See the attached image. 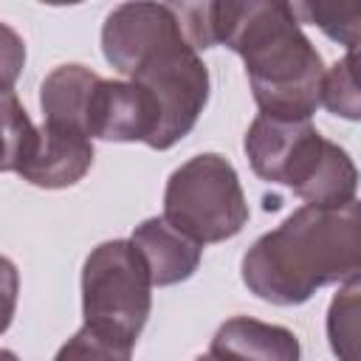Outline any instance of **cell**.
<instances>
[{
    "instance_id": "6da1fadb",
    "label": "cell",
    "mask_w": 361,
    "mask_h": 361,
    "mask_svg": "<svg viewBox=\"0 0 361 361\" xmlns=\"http://www.w3.org/2000/svg\"><path fill=\"white\" fill-rule=\"evenodd\" d=\"M214 45H228L245 62L262 116L305 121L322 104L324 65L302 34L290 3H212Z\"/></svg>"
},
{
    "instance_id": "7a4b0ae2",
    "label": "cell",
    "mask_w": 361,
    "mask_h": 361,
    "mask_svg": "<svg viewBox=\"0 0 361 361\" xmlns=\"http://www.w3.org/2000/svg\"><path fill=\"white\" fill-rule=\"evenodd\" d=\"M361 268V209L302 206L262 234L243 257L245 288L271 305H302L319 288L347 282Z\"/></svg>"
},
{
    "instance_id": "3957f363",
    "label": "cell",
    "mask_w": 361,
    "mask_h": 361,
    "mask_svg": "<svg viewBox=\"0 0 361 361\" xmlns=\"http://www.w3.org/2000/svg\"><path fill=\"white\" fill-rule=\"evenodd\" d=\"M161 217L200 245L240 234L248 223V203L234 166L217 152L180 164L166 180Z\"/></svg>"
},
{
    "instance_id": "277c9868",
    "label": "cell",
    "mask_w": 361,
    "mask_h": 361,
    "mask_svg": "<svg viewBox=\"0 0 361 361\" xmlns=\"http://www.w3.org/2000/svg\"><path fill=\"white\" fill-rule=\"evenodd\" d=\"M149 271L130 240L96 245L82 268L85 324L110 330L135 344L152 307Z\"/></svg>"
},
{
    "instance_id": "5b68a950",
    "label": "cell",
    "mask_w": 361,
    "mask_h": 361,
    "mask_svg": "<svg viewBox=\"0 0 361 361\" xmlns=\"http://www.w3.org/2000/svg\"><path fill=\"white\" fill-rule=\"evenodd\" d=\"M144 87L161 113L152 149H169L197 124L209 99V71L186 37H175L152 51L130 76Z\"/></svg>"
},
{
    "instance_id": "8992f818",
    "label": "cell",
    "mask_w": 361,
    "mask_h": 361,
    "mask_svg": "<svg viewBox=\"0 0 361 361\" xmlns=\"http://www.w3.org/2000/svg\"><path fill=\"white\" fill-rule=\"evenodd\" d=\"M330 141L310 124L293 118L257 116L245 133V155L251 169L271 183H285L293 195L313 180L316 169L327 155Z\"/></svg>"
},
{
    "instance_id": "52a82bcc",
    "label": "cell",
    "mask_w": 361,
    "mask_h": 361,
    "mask_svg": "<svg viewBox=\"0 0 361 361\" xmlns=\"http://www.w3.org/2000/svg\"><path fill=\"white\" fill-rule=\"evenodd\" d=\"M183 37L172 3H124L113 8L102 28L104 59L124 76L169 39Z\"/></svg>"
},
{
    "instance_id": "ba28073f",
    "label": "cell",
    "mask_w": 361,
    "mask_h": 361,
    "mask_svg": "<svg viewBox=\"0 0 361 361\" xmlns=\"http://www.w3.org/2000/svg\"><path fill=\"white\" fill-rule=\"evenodd\" d=\"M161 124L155 99L135 82L99 79L87 104V135L104 141H144L152 147Z\"/></svg>"
},
{
    "instance_id": "9c48e42d",
    "label": "cell",
    "mask_w": 361,
    "mask_h": 361,
    "mask_svg": "<svg viewBox=\"0 0 361 361\" xmlns=\"http://www.w3.org/2000/svg\"><path fill=\"white\" fill-rule=\"evenodd\" d=\"M93 164V144L85 133L62 124L42 121L17 166L23 180L42 189H65L85 178Z\"/></svg>"
},
{
    "instance_id": "30bf717a",
    "label": "cell",
    "mask_w": 361,
    "mask_h": 361,
    "mask_svg": "<svg viewBox=\"0 0 361 361\" xmlns=\"http://www.w3.org/2000/svg\"><path fill=\"white\" fill-rule=\"evenodd\" d=\"M299 338L288 327L251 316L223 322L209 347V355L217 361H299Z\"/></svg>"
},
{
    "instance_id": "8fae6325",
    "label": "cell",
    "mask_w": 361,
    "mask_h": 361,
    "mask_svg": "<svg viewBox=\"0 0 361 361\" xmlns=\"http://www.w3.org/2000/svg\"><path fill=\"white\" fill-rule=\"evenodd\" d=\"M130 243L141 254L149 271V282L158 288L189 279L200 265V243L189 240L164 217H149L135 226Z\"/></svg>"
},
{
    "instance_id": "7c38bea8",
    "label": "cell",
    "mask_w": 361,
    "mask_h": 361,
    "mask_svg": "<svg viewBox=\"0 0 361 361\" xmlns=\"http://www.w3.org/2000/svg\"><path fill=\"white\" fill-rule=\"evenodd\" d=\"M99 79L102 76H96L90 68L82 65H59L56 71H51L39 87V104L45 121L73 127L87 135V104Z\"/></svg>"
},
{
    "instance_id": "4fadbf2b",
    "label": "cell",
    "mask_w": 361,
    "mask_h": 361,
    "mask_svg": "<svg viewBox=\"0 0 361 361\" xmlns=\"http://www.w3.org/2000/svg\"><path fill=\"white\" fill-rule=\"evenodd\" d=\"M293 14H305L313 25H319L330 39L347 45V54H355L361 37V3H296L290 6Z\"/></svg>"
},
{
    "instance_id": "5bb4252c",
    "label": "cell",
    "mask_w": 361,
    "mask_h": 361,
    "mask_svg": "<svg viewBox=\"0 0 361 361\" xmlns=\"http://www.w3.org/2000/svg\"><path fill=\"white\" fill-rule=\"evenodd\" d=\"M358 276H353L330 302L327 336L338 361H358Z\"/></svg>"
},
{
    "instance_id": "9a60e30c",
    "label": "cell",
    "mask_w": 361,
    "mask_h": 361,
    "mask_svg": "<svg viewBox=\"0 0 361 361\" xmlns=\"http://www.w3.org/2000/svg\"><path fill=\"white\" fill-rule=\"evenodd\" d=\"M130 355H133V341L110 330L85 324L59 347L54 361H130Z\"/></svg>"
},
{
    "instance_id": "2e32d148",
    "label": "cell",
    "mask_w": 361,
    "mask_h": 361,
    "mask_svg": "<svg viewBox=\"0 0 361 361\" xmlns=\"http://www.w3.org/2000/svg\"><path fill=\"white\" fill-rule=\"evenodd\" d=\"M31 138L34 124L20 99L11 90L0 93V172H17Z\"/></svg>"
},
{
    "instance_id": "e0dca14e",
    "label": "cell",
    "mask_w": 361,
    "mask_h": 361,
    "mask_svg": "<svg viewBox=\"0 0 361 361\" xmlns=\"http://www.w3.org/2000/svg\"><path fill=\"white\" fill-rule=\"evenodd\" d=\"M322 104L341 116L355 121L361 113V102H358V73H355V54H347L341 62H336L324 79H322Z\"/></svg>"
},
{
    "instance_id": "ac0fdd59",
    "label": "cell",
    "mask_w": 361,
    "mask_h": 361,
    "mask_svg": "<svg viewBox=\"0 0 361 361\" xmlns=\"http://www.w3.org/2000/svg\"><path fill=\"white\" fill-rule=\"evenodd\" d=\"M23 65H25L23 37L11 25L0 23V93H8L14 87V82L23 73Z\"/></svg>"
},
{
    "instance_id": "d6986e66",
    "label": "cell",
    "mask_w": 361,
    "mask_h": 361,
    "mask_svg": "<svg viewBox=\"0 0 361 361\" xmlns=\"http://www.w3.org/2000/svg\"><path fill=\"white\" fill-rule=\"evenodd\" d=\"M17 290H20V274H17L14 262L0 254V333H6L14 319Z\"/></svg>"
},
{
    "instance_id": "ffe728a7",
    "label": "cell",
    "mask_w": 361,
    "mask_h": 361,
    "mask_svg": "<svg viewBox=\"0 0 361 361\" xmlns=\"http://www.w3.org/2000/svg\"><path fill=\"white\" fill-rule=\"evenodd\" d=\"M0 361H20V358L11 350H0Z\"/></svg>"
},
{
    "instance_id": "44dd1931",
    "label": "cell",
    "mask_w": 361,
    "mask_h": 361,
    "mask_svg": "<svg viewBox=\"0 0 361 361\" xmlns=\"http://www.w3.org/2000/svg\"><path fill=\"white\" fill-rule=\"evenodd\" d=\"M195 361H217V358H214V355H209V353H206V355H197V358H195Z\"/></svg>"
}]
</instances>
